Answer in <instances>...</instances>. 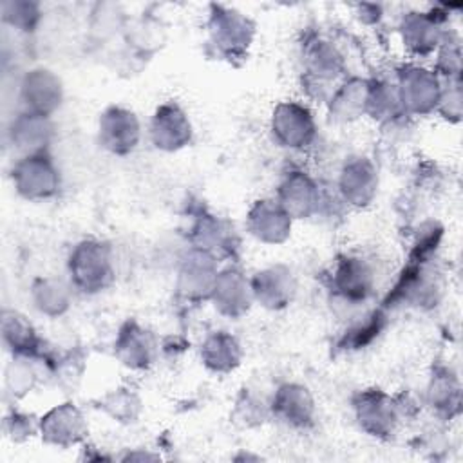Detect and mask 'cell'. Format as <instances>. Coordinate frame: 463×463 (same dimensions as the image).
Here are the masks:
<instances>
[{"instance_id":"obj_11","label":"cell","mask_w":463,"mask_h":463,"mask_svg":"<svg viewBox=\"0 0 463 463\" xmlns=\"http://www.w3.org/2000/svg\"><path fill=\"white\" fill-rule=\"evenodd\" d=\"M317 203V186L300 172H291L280 186V206L291 217L309 215Z\"/></svg>"},{"instance_id":"obj_12","label":"cell","mask_w":463,"mask_h":463,"mask_svg":"<svg viewBox=\"0 0 463 463\" xmlns=\"http://www.w3.org/2000/svg\"><path fill=\"white\" fill-rule=\"evenodd\" d=\"M293 280L289 271L280 268H269L262 273H257L251 291L255 297L268 307H282L291 300Z\"/></svg>"},{"instance_id":"obj_6","label":"cell","mask_w":463,"mask_h":463,"mask_svg":"<svg viewBox=\"0 0 463 463\" xmlns=\"http://www.w3.org/2000/svg\"><path fill=\"white\" fill-rule=\"evenodd\" d=\"M22 98L27 112L49 116L61 99L60 80L45 69L31 71L22 83Z\"/></svg>"},{"instance_id":"obj_15","label":"cell","mask_w":463,"mask_h":463,"mask_svg":"<svg viewBox=\"0 0 463 463\" xmlns=\"http://www.w3.org/2000/svg\"><path fill=\"white\" fill-rule=\"evenodd\" d=\"M273 409L284 418V421L298 425L309 420L313 412V402L304 387L284 385L273 400Z\"/></svg>"},{"instance_id":"obj_9","label":"cell","mask_w":463,"mask_h":463,"mask_svg":"<svg viewBox=\"0 0 463 463\" xmlns=\"http://www.w3.org/2000/svg\"><path fill=\"white\" fill-rule=\"evenodd\" d=\"M402 101L418 112L429 110L439 101V85L436 76L423 69H407L402 74Z\"/></svg>"},{"instance_id":"obj_21","label":"cell","mask_w":463,"mask_h":463,"mask_svg":"<svg viewBox=\"0 0 463 463\" xmlns=\"http://www.w3.org/2000/svg\"><path fill=\"white\" fill-rule=\"evenodd\" d=\"M4 338L13 351L25 354L34 347V331L31 324L18 313L4 315Z\"/></svg>"},{"instance_id":"obj_7","label":"cell","mask_w":463,"mask_h":463,"mask_svg":"<svg viewBox=\"0 0 463 463\" xmlns=\"http://www.w3.org/2000/svg\"><path fill=\"white\" fill-rule=\"evenodd\" d=\"M192 128L179 107L168 103L157 109L152 121V139L157 148L175 150L190 141Z\"/></svg>"},{"instance_id":"obj_2","label":"cell","mask_w":463,"mask_h":463,"mask_svg":"<svg viewBox=\"0 0 463 463\" xmlns=\"http://www.w3.org/2000/svg\"><path fill=\"white\" fill-rule=\"evenodd\" d=\"M13 183L24 197L45 199L58 188V172L43 152L31 154L22 157L13 168Z\"/></svg>"},{"instance_id":"obj_18","label":"cell","mask_w":463,"mask_h":463,"mask_svg":"<svg viewBox=\"0 0 463 463\" xmlns=\"http://www.w3.org/2000/svg\"><path fill=\"white\" fill-rule=\"evenodd\" d=\"M239 345L230 335L217 333L210 336L203 349L204 364L213 371H230L239 364Z\"/></svg>"},{"instance_id":"obj_4","label":"cell","mask_w":463,"mask_h":463,"mask_svg":"<svg viewBox=\"0 0 463 463\" xmlns=\"http://www.w3.org/2000/svg\"><path fill=\"white\" fill-rule=\"evenodd\" d=\"M273 134L284 146H304L315 134V123L307 109L282 103L273 114Z\"/></svg>"},{"instance_id":"obj_3","label":"cell","mask_w":463,"mask_h":463,"mask_svg":"<svg viewBox=\"0 0 463 463\" xmlns=\"http://www.w3.org/2000/svg\"><path fill=\"white\" fill-rule=\"evenodd\" d=\"M210 34L215 47H219L228 56L242 52L253 33V25L241 13L233 9H224L213 5L210 16Z\"/></svg>"},{"instance_id":"obj_19","label":"cell","mask_w":463,"mask_h":463,"mask_svg":"<svg viewBox=\"0 0 463 463\" xmlns=\"http://www.w3.org/2000/svg\"><path fill=\"white\" fill-rule=\"evenodd\" d=\"M118 344L132 345V349L119 351V356L125 360L123 364H127L130 367H145L150 364L152 342H150L146 331L139 329L136 324H128L127 331H121Z\"/></svg>"},{"instance_id":"obj_17","label":"cell","mask_w":463,"mask_h":463,"mask_svg":"<svg viewBox=\"0 0 463 463\" xmlns=\"http://www.w3.org/2000/svg\"><path fill=\"white\" fill-rule=\"evenodd\" d=\"M338 291L349 300H364L371 291V273L358 259H345L336 269Z\"/></svg>"},{"instance_id":"obj_1","label":"cell","mask_w":463,"mask_h":463,"mask_svg":"<svg viewBox=\"0 0 463 463\" xmlns=\"http://www.w3.org/2000/svg\"><path fill=\"white\" fill-rule=\"evenodd\" d=\"M71 277L83 291H99L110 282V257L99 242H81L69 260Z\"/></svg>"},{"instance_id":"obj_10","label":"cell","mask_w":463,"mask_h":463,"mask_svg":"<svg viewBox=\"0 0 463 463\" xmlns=\"http://www.w3.org/2000/svg\"><path fill=\"white\" fill-rule=\"evenodd\" d=\"M81 414L71 403L52 409L45 418H42V432L47 441L56 445L76 443L83 432L85 425Z\"/></svg>"},{"instance_id":"obj_20","label":"cell","mask_w":463,"mask_h":463,"mask_svg":"<svg viewBox=\"0 0 463 463\" xmlns=\"http://www.w3.org/2000/svg\"><path fill=\"white\" fill-rule=\"evenodd\" d=\"M403 40H407V45L414 47L418 52L425 51L432 45V40L436 42V24L430 16L421 14V13H411L403 20Z\"/></svg>"},{"instance_id":"obj_13","label":"cell","mask_w":463,"mask_h":463,"mask_svg":"<svg viewBox=\"0 0 463 463\" xmlns=\"http://www.w3.org/2000/svg\"><path fill=\"white\" fill-rule=\"evenodd\" d=\"M342 192L345 199H349L354 204H365L371 201L376 186V177L374 170L367 161L356 159L349 165H345L342 172V181H340Z\"/></svg>"},{"instance_id":"obj_23","label":"cell","mask_w":463,"mask_h":463,"mask_svg":"<svg viewBox=\"0 0 463 463\" xmlns=\"http://www.w3.org/2000/svg\"><path fill=\"white\" fill-rule=\"evenodd\" d=\"M36 302L38 307L45 313H60L61 307L67 306V293L61 284L51 282V280H42L40 288H36Z\"/></svg>"},{"instance_id":"obj_16","label":"cell","mask_w":463,"mask_h":463,"mask_svg":"<svg viewBox=\"0 0 463 463\" xmlns=\"http://www.w3.org/2000/svg\"><path fill=\"white\" fill-rule=\"evenodd\" d=\"M230 289L224 288L221 282H217V277H215V284H213V297H215V306H219V309L226 315H232V317H237L241 315L242 311L248 309V302H250V297H248V284L246 280L241 277V273H235L232 269L224 271L222 273Z\"/></svg>"},{"instance_id":"obj_22","label":"cell","mask_w":463,"mask_h":463,"mask_svg":"<svg viewBox=\"0 0 463 463\" xmlns=\"http://www.w3.org/2000/svg\"><path fill=\"white\" fill-rule=\"evenodd\" d=\"M2 16H4L5 24H11L13 27H16L20 31H31L40 20V11H38L36 4L4 2Z\"/></svg>"},{"instance_id":"obj_5","label":"cell","mask_w":463,"mask_h":463,"mask_svg":"<svg viewBox=\"0 0 463 463\" xmlns=\"http://www.w3.org/2000/svg\"><path fill=\"white\" fill-rule=\"evenodd\" d=\"M139 137V125L132 112L123 109H109L99 119V139L114 154H127Z\"/></svg>"},{"instance_id":"obj_8","label":"cell","mask_w":463,"mask_h":463,"mask_svg":"<svg viewBox=\"0 0 463 463\" xmlns=\"http://www.w3.org/2000/svg\"><path fill=\"white\" fill-rule=\"evenodd\" d=\"M291 221L282 206L259 201L250 212V230L251 233L264 242H280L288 237Z\"/></svg>"},{"instance_id":"obj_14","label":"cell","mask_w":463,"mask_h":463,"mask_svg":"<svg viewBox=\"0 0 463 463\" xmlns=\"http://www.w3.org/2000/svg\"><path fill=\"white\" fill-rule=\"evenodd\" d=\"M13 143L25 152V156L40 154L49 139L47 116L27 112L13 123Z\"/></svg>"}]
</instances>
